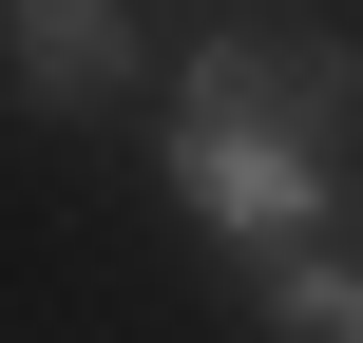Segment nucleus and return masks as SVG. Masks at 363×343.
I'll use <instances>...</instances> for the list:
<instances>
[{"label": "nucleus", "mask_w": 363, "mask_h": 343, "mask_svg": "<svg viewBox=\"0 0 363 343\" xmlns=\"http://www.w3.org/2000/svg\"><path fill=\"white\" fill-rule=\"evenodd\" d=\"M345 153H363V38L287 19V38H191V57H172L153 172H172V210H191L211 248H249V267L325 248V229H345Z\"/></svg>", "instance_id": "f257e3e1"}, {"label": "nucleus", "mask_w": 363, "mask_h": 343, "mask_svg": "<svg viewBox=\"0 0 363 343\" xmlns=\"http://www.w3.org/2000/svg\"><path fill=\"white\" fill-rule=\"evenodd\" d=\"M134 76H153L134 0H19V95H38V115H96V95H134Z\"/></svg>", "instance_id": "f03ea898"}, {"label": "nucleus", "mask_w": 363, "mask_h": 343, "mask_svg": "<svg viewBox=\"0 0 363 343\" xmlns=\"http://www.w3.org/2000/svg\"><path fill=\"white\" fill-rule=\"evenodd\" d=\"M249 343H363V248H287V267H249Z\"/></svg>", "instance_id": "7ed1b4c3"}]
</instances>
